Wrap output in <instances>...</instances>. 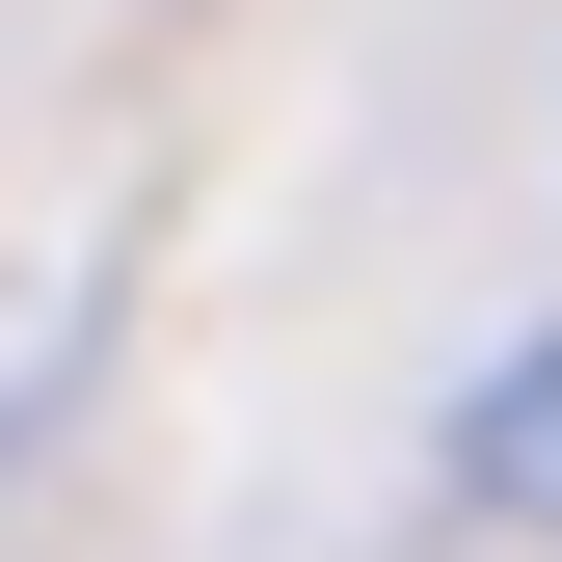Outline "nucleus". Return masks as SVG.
I'll return each instance as SVG.
<instances>
[{
  "mask_svg": "<svg viewBox=\"0 0 562 562\" xmlns=\"http://www.w3.org/2000/svg\"><path fill=\"white\" fill-rule=\"evenodd\" d=\"M456 509H509V536H562V322L509 348V375L456 402Z\"/></svg>",
  "mask_w": 562,
  "mask_h": 562,
  "instance_id": "nucleus-1",
  "label": "nucleus"
}]
</instances>
